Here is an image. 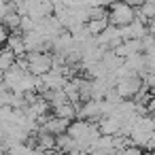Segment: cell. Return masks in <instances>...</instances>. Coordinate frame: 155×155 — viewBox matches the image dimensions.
Segmentation results:
<instances>
[{
    "label": "cell",
    "mask_w": 155,
    "mask_h": 155,
    "mask_svg": "<svg viewBox=\"0 0 155 155\" xmlns=\"http://www.w3.org/2000/svg\"><path fill=\"white\" fill-rule=\"evenodd\" d=\"M79 119L83 121H89V123H98L102 119V110H100V100H85L79 108H77V115Z\"/></svg>",
    "instance_id": "obj_6"
},
{
    "label": "cell",
    "mask_w": 155,
    "mask_h": 155,
    "mask_svg": "<svg viewBox=\"0 0 155 155\" xmlns=\"http://www.w3.org/2000/svg\"><path fill=\"white\" fill-rule=\"evenodd\" d=\"M96 125H98L102 136H117L119 134V121L115 117H102Z\"/></svg>",
    "instance_id": "obj_10"
},
{
    "label": "cell",
    "mask_w": 155,
    "mask_h": 155,
    "mask_svg": "<svg viewBox=\"0 0 155 155\" xmlns=\"http://www.w3.org/2000/svg\"><path fill=\"white\" fill-rule=\"evenodd\" d=\"M106 26H108V19H106V17H104V19H89V21L85 24V28L89 30V34H91V36H98Z\"/></svg>",
    "instance_id": "obj_15"
},
{
    "label": "cell",
    "mask_w": 155,
    "mask_h": 155,
    "mask_svg": "<svg viewBox=\"0 0 155 155\" xmlns=\"http://www.w3.org/2000/svg\"><path fill=\"white\" fill-rule=\"evenodd\" d=\"M153 130H155V123L149 115H142V117H136L132 130H130V144L132 147H138V149H151L153 147Z\"/></svg>",
    "instance_id": "obj_1"
},
{
    "label": "cell",
    "mask_w": 155,
    "mask_h": 155,
    "mask_svg": "<svg viewBox=\"0 0 155 155\" xmlns=\"http://www.w3.org/2000/svg\"><path fill=\"white\" fill-rule=\"evenodd\" d=\"M121 60H125V58H130V55H136V53H142V45H140V41H136V38H130V41H123L117 49H113Z\"/></svg>",
    "instance_id": "obj_9"
},
{
    "label": "cell",
    "mask_w": 155,
    "mask_h": 155,
    "mask_svg": "<svg viewBox=\"0 0 155 155\" xmlns=\"http://www.w3.org/2000/svg\"><path fill=\"white\" fill-rule=\"evenodd\" d=\"M7 38H9V30H7L2 24H0V47H2V45L7 43Z\"/></svg>",
    "instance_id": "obj_19"
},
{
    "label": "cell",
    "mask_w": 155,
    "mask_h": 155,
    "mask_svg": "<svg viewBox=\"0 0 155 155\" xmlns=\"http://www.w3.org/2000/svg\"><path fill=\"white\" fill-rule=\"evenodd\" d=\"M66 81H68V79L62 74V68H51L49 72H45V74L41 77V94L47 91V89H49V91L62 89Z\"/></svg>",
    "instance_id": "obj_7"
},
{
    "label": "cell",
    "mask_w": 155,
    "mask_h": 155,
    "mask_svg": "<svg viewBox=\"0 0 155 155\" xmlns=\"http://www.w3.org/2000/svg\"><path fill=\"white\" fill-rule=\"evenodd\" d=\"M34 136H36V149H41V151H45V153H49V151L55 149V136H51V134H47V132H41V130H38Z\"/></svg>",
    "instance_id": "obj_11"
},
{
    "label": "cell",
    "mask_w": 155,
    "mask_h": 155,
    "mask_svg": "<svg viewBox=\"0 0 155 155\" xmlns=\"http://www.w3.org/2000/svg\"><path fill=\"white\" fill-rule=\"evenodd\" d=\"M96 41H98V45L102 47V49H117L121 43H123V38H121V30L117 28V26H106L98 36H96Z\"/></svg>",
    "instance_id": "obj_5"
},
{
    "label": "cell",
    "mask_w": 155,
    "mask_h": 155,
    "mask_svg": "<svg viewBox=\"0 0 155 155\" xmlns=\"http://www.w3.org/2000/svg\"><path fill=\"white\" fill-rule=\"evenodd\" d=\"M26 64H28V72L34 77H43L45 72L51 70V55L49 53H26Z\"/></svg>",
    "instance_id": "obj_4"
},
{
    "label": "cell",
    "mask_w": 155,
    "mask_h": 155,
    "mask_svg": "<svg viewBox=\"0 0 155 155\" xmlns=\"http://www.w3.org/2000/svg\"><path fill=\"white\" fill-rule=\"evenodd\" d=\"M53 115H55V117H60V119L72 121V119H74V115H77V108H74V104L64 102V104H60V106H55V108H53Z\"/></svg>",
    "instance_id": "obj_13"
},
{
    "label": "cell",
    "mask_w": 155,
    "mask_h": 155,
    "mask_svg": "<svg viewBox=\"0 0 155 155\" xmlns=\"http://www.w3.org/2000/svg\"><path fill=\"white\" fill-rule=\"evenodd\" d=\"M13 64H15V55L9 49H0V74L7 72Z\"/></svg>",
    "instance_id": "obj_14"
},
{
    "label": "cell",
    "mask_w": 155,
    "mask_h": 155,
    "mask_svg": "<svg viewBox=\"0 0 155 155\" xmlns=\"http://www.w3.org/2000/svg\"><path fill=\"white\" fill-rule=\"evenodd\" d=\"M108 24L110 26H117V28H123L127 24L134 21V9L127 7L125 2H121V0H117L115 5L108 7V15H106Z\"/></svg>",
    "instance_id": "obj_2"
},
{
    "label": "cell",
    "mask_w": 155,
    "mask_h": 155,
    "mask_svg": "<svg viewBox=\"0 0 155 155\" xmlns=\"http://www.w3.org/2000/svg\"><path fill=\"white\" fill-rule=\"evenodd\" d=\"M17 30H19V34H24V32H32V30H34V19L28 17V15L19 17V26H17Z\"/></svg>",
    "instance_id": "obj_17"
},
{
    "label": "cell",
    "mask_w": 155,
    "mask_h": 155,
    "mask_svg": "<svg viewBox=\"0 0 155 155\" xmlns=\"http://www.w3.org/2000/svg\"><path fill=\"white\" fill-rule=\"evenodd\" d=\"M140 89H142V79L136 77V74L123 77V79H119V81L115 83V91H117V96H119L121 100H132Z\"/></svg>",
    "instance_id": "obj_3"
},
{
    "label": "cell",
    "mask_w": 155,
    "mask_h": 155,
    "mask_svg": "<svg viewBox=\"0 0 155 155\" xmlns=\"http://www.w3.org/2000/svg\"><path fill=\"white\" fill-rule=\"evenodd\" d=\"M83 2L87 5V7H110V5H115L117 0H83Z\"/></svg>",
    "instance_id": "obj_18"
},
{
    "label": "cell",
    "mask_w": 155,
    "mask_h": 155,
    "mask_svg": "<svg viewBox=\"0 0 155 155\" xmlns=\"http://www.w3.org/2000/svg\"><path fill=\"white\" fill-rule=\"evenodd\" d=\"M7 49L15 55V58H21L26 55V49H24V41H21V34H9L7 38Z\"/></svg>",
    "instance_id": "obj_12"
},
{
    "label": "cell",
    "mask_w": 155,
    "mask_h": 155,
    "mask_svg": "<svg viewBox=\"0 0 155 155\" xmlns=\"http://www.w3.org/2000/svg\"><path fill=\"white\" fill-rule=\"evenodd\" d=\"M68 123H70V121H66V119H60V117H55V115H47V117L41 121L38 130H41V132H47V134H51V136H60V134H66Z\"/></svg>",
    "instance_id": "obj_8"
},
{
    "label": "cell",
    "mask_w": 155,
    "mask_h": 155,
    "mask_svg": "<svg viewBox=\"0 0 155 155\" xmlns=\"http://www.w3.org/2000/svg\"><path fill=\"white\" fill-rule=\"evenodd\" d=\"M55 149H62L64 153H70L74 149V140L68 134H60V136H55Z\"/></svg>",
    "instance_id": "obj_16"
}]
</instances>
